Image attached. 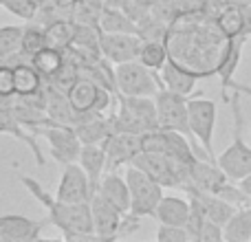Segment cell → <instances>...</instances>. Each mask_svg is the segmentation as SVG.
<instances>
[{"mask_svg": "<svg viewBox=\"0 0 251 242\" xmlns=\"http://www.w3.org/2000/svg\"><path fill=\"white\" fill-rule=\"evenodd\" d=\"M18 181L40 205L47 207V220L62 231L64 240H100L93 229L91 200L88 203H62L55 198V194L51 196V192L44 190V185L35 178L18 174Z\"/></svg>", "mask_w": 251, "mask_h": 242, "instance_id": "cell-1", "label": "cell"}, {"mask_svg": "<svg viewBox=\"0 0 251 242\" xmlns=\"http://www.w3.org/2000/svg\"><path fill=\"white\" fill-rule=\"evenodd\" d=\"M231 110H234V139L231 143L216 156V163L229 181H243L251 174V145L243 137V108H240V93L234 91L229 97Z\"/></svg>", "mask_w": 251, "mask_h": 242, "instance_id": "cell-2", "label": "cell"}, {"mask_svg": "<svg viewBox=\"0 0 251 242\" xmlns=\"http://www.w3.org/2000/svg\"><path fill=\"white\" fill-rule=\"evenodd\" d=\"M115 132L143 134L159 128L154 97H130L117 95V113L110 115Z\"/></svg>", "mask_w": 251, "mask_h": 242, "instance_id": "cell-3", "label": "cell"}, {"mask_svg": "<svg viewBox=\"0 0 251 242\" xmlns=\"http://www.w3.org/2000/svg\"><path fill=\"white\" fill-rule=\"evenodd\" d=\"M187 99L190 97L178 95L174 91H168V88H161L154 95V104H156V117H159V128L165 130H176V132L185 134L187 139L194 145V152L201 156V159H209L205 154V150L201 147V143L194 139L190 130V113H187Z\"/></svg>", "mask_w": 251, "mask_h": 242, "instance_id": "cell-4", "label": "cell"}, {"mask_svg": "<svg viewBox=\"0 0 251 242\" xmlns=\"http://www.w3.org/2000/svg\"><path fill=\"white\" fill-rule=\"evenodd\" d=\"M115 88H117V95L154 97L163 88V84L156 71H150L139 60H130L115 64Z\"/></svg>", "mask_w": 251, "mask_h": 242, "instance_id": "cell-5", "label": "cell"}, {"mask_svg": "<svg viewBox=\"0 0 251 242\" xmlns=\"http://www.w3.org/2000/svg\"><path fill=\"white\" fill-rule=\"evenodd\" d=\"M124 176L130 187V212L139 218H154L156 205L163 198L165 187L132 163L126 165Z\"/></svg>", "mask_w": 251, "mask_h": 242, "instance_id": "cell-6", "label": "cell"}, {"mask_svg": "<svg viewBox=\"0 0 251 242\" xmlns=\"http://www.w3.org/2000/svg\"><path fill=\"white\" fill-rule=\"evenodd\" d=\"M132 165H137L139 169L150 174L163 187H181V190H185L187 183H190V165L178 159H172L168 154H161V152L141 150L134 156Z\"/></svg>", "mask_w": 251, "mask_h": 242, "instance_id": "cell-7", "label": "cell"}, {"mask_svg": "<svg viewBox=\"0 0 251 242\" xmlns=\"http://www.w3.org/2000/svg\"><path fill=\"white\" fill-rule=\"evenodd\" d=\"M66 95H69V101L75 108V113L82 115V117L104 115L113 106L115 99V93L108 86L100 84L93 77H86V75H79L77 82L71 86V91Z\"/></svg>", "mask_w": 251, "mask_h": 242, "instance_id": "cell-8", "label": "cell"}, {"mask_svg": "<svg viewBox=\"0 0 251 242\" xmlns=\"http://www.w3.org/2000/svg\"><path fill=\"white\" fill-rule=\"evenodd\" d=\"M33 132H35V137L47 139L49 147H51L53 161H57L60 165L77 163L79 152H82V141H79L73 125L57 123V121L49 119L42 125L33 128Z\"/></svg>", "mask_w": 251, "mask_h": 242, "instance_id": "cell-9", "label": "cell"}, {"mask_svg": "<svg viewBox=\"0 0 251 242\" xmlns=\"http://www.w3.org/2000/svg\"><path fill=\"white\" fill-rule=\"evenodd\" d=\"M141 150L143 152H161L168 154L172 159H178L183 163L190 165L194 159H199V154L194 152L192 141L185 134L176 132V130H165V128H156V130H148L141 134Z\"/></svg>", "mask_w": 251, "mask_h": 242, "instance_id": "cell-10", "label": "cell"}, {"mask_svg": "<svg viewBox=\"0 0 251 242\" xmlns=\"http://www.w3.org/2000/svg\"><path fill=\"white\" fill-rule=\"evenodd\" d=\"M187 113H190V130L194 139L201 143L209 161L216 163L214 154V128H216V101L205 97H192L187 99Z\"/></svg>", "mask_w": 251, "mask_h": 242, "instance_id": "cell-11", "label": "cell"}, {"mask_svg": "<svg viewBox=\"0 0 251 242\" xmlns=\"http://www.w3.org/2000/svg\"><path fill=\"white\" fill-rule=\"evenodd\" d=\"M212 75H214V69L201 71V69H194V66L183 64V62H178L174 55H170L165 66L161 69V84H163V88H168V91H174V93H178V95L190 97L192 93H194L196 84L205 77H212Z\"/></svg>", "mask_w": 251, "mask_h": 242, "instance_id": "cell-12", "label": "cell"}, {"mask_svg": "<svg viewBox=\"0 0 251 242\" xmlns=\"http://www.w3.org/2000/svg\"><path fill=\"white\" fill-rule=\"evenodd\" d=\"M93 194H95V190H93L82 165L79 163L64 165L55 190V198L62 200V203H88L93 198Z\"/></svg>", "mask_w": 251, "mask_h": 242, "instance_id": "cell-13", "label": "cell"}, {"mask_svg": "<svg viewBox=\"0 0 251 242\" xmlns=\"http://www.w3.org/2000/svg\"><path fill=\"white\" fill-rule=\"evenodd\" d=\"M247 38H249L247 33L236 35V38H227L225 47L218 53V62H216V66H214V75H218V79H221V95L225 101H229V88H231V84H234V75H236V71H238Z\"/></svg>", "mask_w": 251, "mask_h": 242, "instance_id": "cell-14", "label": "cell"}, {"mask_svg": "<svg viewBox=\"0 0 251 242\" xmlns=\"http://www.w3.org/2000/svg\"><path fill=\"white\" fill-rule=\"evenodd\" d=\"M143 38L139 33H100V51L108 64H122L139 57Z\"/></svg>", "mask_w": 251, "mask_h": 242, "instance_id": "cell-15", "label": "cell"}, {"mask_svg": "<svg viewBox=\"0 0 251 242\" xmlns=\"http://www.w3.org/2000/svg\"><path fill=\"white\" fill-rule=\"evenodd\" d=\"M106 147V172H117L119 168H126L134 161V156L141 152V134L134 132H115Z\"/></svg>", "mask_w": 251, "mask_h": 242, "instance_id": "cell-16", "label": "cell"}, {"mask_svg": "<svg viewBox=\"0 0 251 242\" xmlns=\"http://www.w3.org/2000/svg\"><path fill=\"white\" fill-rule=\"evenodd\" d=\"M47 218L33 220L22 214H2L0 216V242H29L38 240L47 227Z\"/></svg>", "mask_w": 251, "mask_h": 242, "instance_id": "cell-17", "label": "cell"}, {"mask_svg": "<svg viewBox=\"0 0 251 242\" xmlns=\"http://www.w3.org/2000/svg\"><path fill=\"white\" fill-rule=\"evenodd\" d=\"M91 216H93V229L100 240H117L119 238V225H122L124 212L101 198L100 194H93L91 198Z\"/></svg>", "mask_w": 251, "mask_h": 242, "instance_id": "cell-18", "label": "cell"}, {"mask_svg": "<svg viewBox=\"0 0 251 242\" xmlns=\"http://www.w3.org/2000/svg\"><path fill=\"white\" fill-rule=\"evenodd\" d=\"M40 99H42L44 113H47L49 119L57 121V123H66V125H75L79 123L84 117L75 113V108L71 106L69 95L62 93L60 88H55L51 82L44 84L42 91H40Z\"/></svg>", "mask_w": 251, "mask_h": 242, "instance_id": "cell-19", "label": "cell"}, {"mask_svg": "<svg viewBox=\"0 0 251 242\" xmlns=\"http://www.w3.org/2000/svg\"><path fill=\"white\" fill-rule=\"evenodd\" d=\"M187 196L203 209V214L209 218V220L218 222L221 227H225L227 222L231 220V216L236 214V205L225 200L223 196L212 194V192H203V190H196V187H187Z\"/></svg>", "mask_w": 251, "mask_h": 242, "instance_id": "cell-20", "label": "cell"}, {"mask_svg": "<svg viewBox=\"0 0 251 242\" xmlns=\"http://www.w3.org/2000/svg\"><path fill=\"white\" fill-rule=\"evenodd\" d=\"M0 134H11L13 139H18V141L25 143V145L33 152L35 163L38 165L47 163V159H44V154H42V147H40L38 139H35V132H31L26 125H22L20 121L13 117V113L9 110V106L2 104V101H0Z\"/></svg>", "mask_w": 251, "mask_h": 242, "instance_id": "cell-21", "label": "cell"}, {"mask_svg": "<svg viewBox=\"0 0 251 242\" xmlns=\"http://www.w3.org/2000/svg\"><path fill=\"white\" fill-rule=\"evenodd\" d=\"M73 128L77 132L82 145H104L115 134L113 119L104 117V115H88L79 123H75Z\"/></svg>", "mask_w": 251, "mask_h": 242, "instance_id": "cell-22", "label": "cell"}, {"mask_svg": "<svg viewBox=\"0 0 251 242\" xmlns=\"http://www.w3.org/2000/svg\"><path fill=\"white\" fill-rule=\"evenodd\" d=\"M97 194L108 200L113 207H117L119 212H130V187L126 176H122L119 172H106L97 187Z\"/></svg>", "mask_w": 251, "mask_h": 242, "instance_id": "cell-23", "label": "cell"}, {"mask_svg": "<svg viewBox=\"0 0 251 242\" xmlns=\"http://www.w3.org/2000/svg\"><path fill=\"white\" fill-rule=\"evenodd\" d=\"M190 198H181V196H165L156 205L154 218L161 225H178L185 227L187 218H190Z\"/></svg>", "mask_w": 251, "mask_h": 242, "instance_id": "cell-24", "label": "cell"}, {"mask_svg": "<svg viewBox=\"0 0 251 242\" xmlns=\"http://www.w3.org/2000/svg\"><path fill=\"white\" fill-rule=\"evenodd\" d=\"M13 75H16V97H20V99H31L42 91L44 77L35 71V66L29 60L16 62L13 64Z\"/></svg>", "mask_w": 251, "mask_h": 242, "instance_id": "cell-25", "label": "cell"}, {"mask_svg": "<svg viewBox=\"0 0 251 242\" xmlns=\"http://www.w3.org/2000/svg\"><path fill=\"white\" fill-rule=\"evenodd\" d=\"M77 163L84 168L93 190L97 192L101 183V176L106 174V147L104 145H82Z\"/></svg>", "mask_w": 251, "mask_h": 242, "instance_id": "cell-26", "label": "cell"}, {"mask_svg": "<svg viewBox=\"0 0 251 242\" xmlns=\"http://www.w3.org/2000/svg\"><path fill=\"white\" fill-rule=\"evenodd\" d=\"M168 57H170V48H168V44H165L163 40H159V38H143L141 48H139V57H137L143 66H148L150 71L161 73V69L165 66Z\"/></svg>", "mask_w": 251, "mask_h": 242, "instance_id": "cell-27", "label": "cell"}, {"mask_svg": "<svg viewBox=\"0 0 251 242\" xmlns=\"http://www.w3.org/2000/svg\"><path fill=\"white\" fill-rule=\"evenodd\" d=\"M47 29V44L53 48H66L73 44L75 33H77V22L75 20H64V18H57V20H51L49 24H44Z\"/></svg>", "mask_w": 251, "mask_h": 242, "instance_id": "cell-28", "label": "cell"}, {"mask_svg": "<svg viewBox=\"0 0 251 242\" xmlns=\"http://www.w3.org/2000/svg\"><path fill=\"white\" fill-rule=\"evenodd\" d=\"M29 62L35 66V71L49 82V79L64 66L66 51H62V48H53V47H44V48H40L35 55H31Z\"/></svg>", "mask_w": 251, "mask_h": 242, "instance_id": "cell-29", "label": "cell"}, {"mask_svg": "<svg viewBox=\"0 0 251 242\" xmlns=\"http://www.w3.org/2000/svg\"><path fill=\"white\" fill-rule=\"evenodd\" d=\"M100 31L106 33H139V22H134L128 13L113 7H104L100 16Z\"/></svg>", "mask_w": 251, "mask_h": 242, "instance_id": "cell-30", "label": "cell"}, {"mask_svg": "<svg viewBox=\"0 0 251 242\" xmlns=\"http://www.w3.org/2000/svg\"><path fill=\"white\" fill-rule=\"evenodd\" d=\"M216 24L221 33L225 35V40L247 33L245 31V9L234 7V4H223L221 13L216 16Z\"/></svg>", "mask_w": 251, "mask_h": 242, "instance_id": "cell-31", "label": "cell"}, {"mask_svg": "<svg viewBox=\"0 0 251 242\" xmlns=\"http://www.w3.org/2000/svg\"><path fill=\"white\" fill-rule=\"evenodd\" d=\"M25 26L4 24L0 26V64H11L20 53V38Z\"/></svg>", "mask_w": 251, "mask_h": 242, "instance_id": "cell-32", "label": "cell"}, {"mask_svg": "<svg viewBox=\"0 0 251 242\" xmlns=\"http://www.w3.org/2000/svg\"><path fill=\"white\" fill-rule=\"evenodd\" d=\"M49 47L47 44V29H44L42 24H38V22H29V24L22 29V38H20V53L25 57L35 55V53L40 51V48Z\"/></svg>", "mask_w": 251, "mask_h": 242, "instance_id": "cell-33", "label": "cell"}, {"mask_svg": "<svg viewBox=\"0 0 251 242\" xmlns=\"http://www.w3.org/2000/svg\"><path fill=\"white\" fill-rule=\"evenodd\" d=\"M2 9H7L9 13L18 16L25 22H33L38 20L42 2L40 0H2Z\"/></svg>", "mask_w": 251, "mask_h": 242, "instance_id": "cell-34", "label": "cell"}, {"mask_svg": "<svg viewBox=\"0 0 251 242\" xmlns=\"http://www.w3.org/2000/svg\"><path fill=\"white\" fill-rule=\"evenodd\" d=\"M156 240L159 242H190V231L185 227H178V225H161L159 222V229H156Z\"/></svg>", "mask_w": 251, "mask_h": 242, "instance_id": "cell-35", "label": "cell"}, {"mask_svg": "<svg viewBox=\"0 0 251 242\" xmlns=\"http://www.w3.org/2000/svg\"><path fill=\"white\" fill-rule=\"evenodd\" d=\"M16 95V75L13 64H0V99H11Z\"/></svg>", "mask_w": 251, "mask_h": 242, "instance_id": "cell-36", "label": "cell"}, {"mask_svg": "<svg viewBox=\"0 0 251 242\" xmlns=\"http://www.w3.org/2000/svg\"><path fill=\"white\" fill-rule=\"evenodd\" d=\"M77 2H79V0H51L53 7H55V9H62V11H69V9H73Z\"/></svg>", "mask_w": 251, "mask_h": 242, "instance_id": "cell-37", "label": "cell"}, {"mask_svg": "<svg viewBox=\"0 0 251 242\" xmlns=\"http://www.w3.org/2000/svg\"><path fill=\"white\" fill-rule=\"evenodd\" d=\"M238 185H240V190H243L245 194L251 198V174H249V176H245L243 181H238Z\"/></svg>", "mask_w": 251, "mask_h": 242, "instance_id": "cell-38", "label": "cell"}, {"mask_svg": "<svg viewBox=\"0 0 251 242\" xmlns=\"http://www.w3.org/2000/svg\"><path fill=\"white\" fill-rule=\"evenodd\" d=\"M225 4H234V7H240V9H247L251 4V0H223Z\"/></svg>", "mask_w": 251, "mask_h": 242, "instance_id": "cell-39", "label": "cell"}, {"mask_svg": "<svg viewBox=\"0 0 251 242\" xmlns=\"http://www.w3.org/2000/svg\"><path fill=\"white\" fill-rule=\"evenodd\" d=\"M245 31H247V35H251V4L245 9Z\"/></svg>", "mask_w": 251, "mask_h": 242, "instance_id": "cell-40", "label": "cell"}, {"mask_svg": "<svg viewBox=\"0 0 251 242\" xmlns=\"http://www.w3.org/2000/svg\"><path fill=\"white\" fill-rule=\"evenodd\" d=\"M231 91L245 93V95H249V97H251V88H249V86H243V84H238V82H234V84H231Z\"/></svg>", "mask_w": 251, "mask_h": 242, "instance_id": "cell-41", "label": "cell"}, {"mask_svg": "<svg viewBox=\"0 0 251 242\" xmlns=\"http://www.w3.org/2000/svg\"><path fill=\"white\" fill-rule=\"evenodd\" d=\"M0 7H2V0H0Z\"/></svg>", "mask_w": 251, "mask_h": 242, "instance_id": "cell-42", "label": "cell"}]
</instances>
